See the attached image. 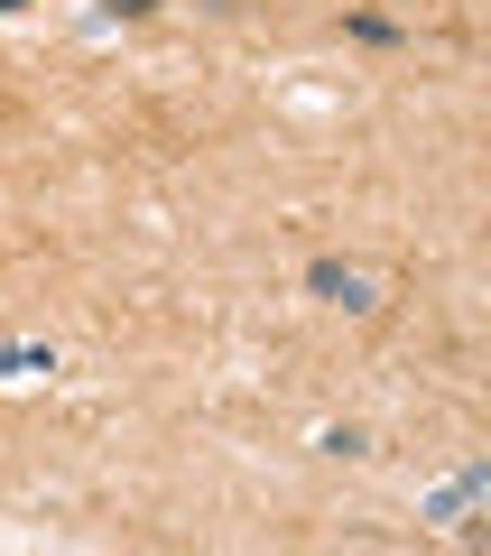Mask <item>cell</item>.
Listing matches in <instances>:
<instances>
[{
  "label": "cell",
  "mask_w": 491,
  "mask_h": 556,
  "mask_svg": "<svg viewBox=\"0 0 491 556\" xmlns=\"http://www.w3.org/2000/svg\"><path fill=\"white\" fill-rule=\"evenodd\" d=\"M306 288H315V298H325V306H343V316H372V278H362L353 269V260H315V269H306Z\"/></svg>",
  "instance_id": "6da1fadb"
},
{
  "label": "cell",
  "mask_w": 491,
  "mask_h": 556,
  "mask_svg": "<svg viewBox=\"0 0 491 556\" xmlns=\"http://www.w3.org/2000/svg\"><path fill=\"white\" fill-rule=\"evenodd\" d=\"M343 28H353L362 47H399V20H380V10H353V20H343Z\"/></svg>",
  "instance_id": "7a4b0ae2"
},
{
  "label": "cell",
  "mask_w": 491,
  "mask_h": 556,
  "mask_svg": "<svg viewBox=\"0 0 491 556\" xmlns=\"http://www.w3.org/2000/svg\"><path fill=\"white\" fill-rule=\"evenodd\" d=\"M102 20H158V0H102Z\"/></svg>",
  "instance_id": "3957f363"
}]
</instances>
